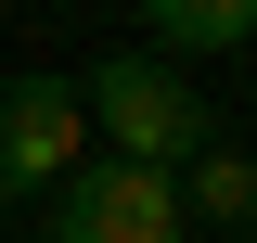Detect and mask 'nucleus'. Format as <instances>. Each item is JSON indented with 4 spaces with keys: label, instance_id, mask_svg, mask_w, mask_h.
Here are the masks:
<instances>
[{
    "label": "nucleus",
    "instance_id": "obj_2",
    "mask_svg": "<svg viewBox=\"0 0 257 243\" xmlns=\"http://www.w3.org/2000/svg\"><path fill=\"white\" fill-rule=\"evenodd\" d=\"M77 141H90L77 77H13V90H0V205L64 192V180H77Z\"/></svg>",
    "mask_w": 257,
    "mask_h": 243
},
{
    "label": "nucleus",
    "instance_id": "obj_5",
    "mask_svg": "<svg viewBox=\"0 0 257 243\" xmlns=\"http://www.w3.org/2000/svg\"><path fill=\"white\" fill-rule=\"evenodd\" d=\"M142 38H155V64L167 52H244V38H257V0H155Z\"/></svg>",
    "mask_w": 257,
    "mask_h": 243
},
{
    "label": "nucleus",
    "instance_id": "obj_3",
    "mask_svg": "<svg viewBox=\"0 0 257 243\" xmlns=\"http://www.w3.org/2000/svg\"><path fill=\"white\" fill-rule=\"evenodd\" d=\"M39 230L52 243H180V192L155 180V166H77V180L39 205Z\"/></svg>",
    "mask_w": 257,
    "mask_h": 243
},
{
    "label": "nucleus",
    "instance_id": "obj_1",
    "mask_svg": "<svg viewBox=\"0 0 257 243\" xmlns=\"http://www.w3.org/2000/svg\"><path fill=\"white\" fill-rule=\"evenodd\" d=\"M77 116L116 141V166H155V180L219 141V102L193 90L180 64H155V52H103L90 77H77Z\"/></svg>",
    "mask_w": 257,
    "mask_h": 243
},
{
    "label": "nucleus",
    "instance_id": "obj_6",
    "mask_svg": "<svg viewBox=\"0 0 257 243\" xmlns=\"http://www.w3.org/2000/svg\"><path fill=\"white\" fill-rule=\"evenodd\" d=\"M244 243H257V230H244Z\"/></svg>",
    "mask_w": 257,
    "mask_h": 243
},
{
    "label": "nucleus",
    "instance_id": "obj_4",
    "mask_svg": "<svg viewBox=\"0 0 257 243\" xmlns=\"http://www.w3.org/2000/svg\"><path fill=\"white\" fill-rule=\"evenodd\" d=\"M167 192H180V218L257 230V154H244V141H206V154H193V180H167Z\"/></svg>",
    "mask_w": 257,
    "mask_h": 243
}]
</instances>
